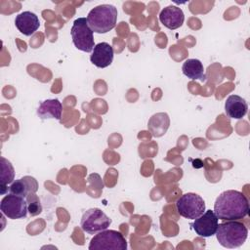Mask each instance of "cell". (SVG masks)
<instances>
[{
    "instance_id": "6",
    "label": "cell",
    "mask_w": 250,
    "mask_h": 250,
    "mask_svg": "<svg viewBox=\"0 0 250 250\" xmlns=\"http://www.w3.org/2000/svg\"><path fill=\"white\" fill-rule=\"evenodd\" d=\"M178 213L187 219L194 220L205 211V202L203 198L193 192L183 194L176 202Z\"/></svg>"
},
{
    "instance_id": "10",
    "label": "cell",
    "mask_w": 250,
    "mask_h": 250,
    "mask_svg": "<svg viewBox=\"0 0 250 250\" xmlns=\"http://www.w3.org/2000/svg\"><path fill=\"white\" fill-rule=\"evenodd\" d=\"M114 51L111 45L106 42H100L95 45L90 57L91 62L99 68H104L111 64Z\"/></svg>"
},
{
    "instance_id": "1",
    "label": "cell",
    "mask_w": 250,
    "mask_h": 250,
    "mask_svg": "<svg viewBox=\"0 0 250 250\" xmlns=\"http://www.w3.org/2000/svg\"><path fill=\"white\" fill-rule=\"evenodd\" d=\"M213 211L220 220L237 221L249 214V202L242 192L229 189L216 198Z\"/></svg>"
},
{
    "instance_id": "12",
    "label": "cell",
    "mask_w": 250,
    "mask_h": 250,
    "mask_svg": "<svg viewBox=\"0 0 250 250\" xmlns=\"http://www.w3.org/2000/svg\"><path fill=\"white\" fill-rule=\"evenodd\" d=\"M15 25L21 34L25 36H31L39 28L40 21L34 13L30 11H24L16 17Z\"/></svg>"
},
{
    "instance_id": "9",
    "label": "cell",
    "mask_w": 250,
    "mask_h": 250,
    "mask_svg": "<svg viewBox=\"0 0 250 250\" xmlns=\"http://www.w3.org/2000/svg\"><path fill=\"white\" fill-rule=\"evenodd\" d=\"M219 225V219L212 210L204 211L202 215L194 219L192 229L201 237H209L215 234Z\"/></svg>"
},
{
    "instance_id": "7",
    "label": "cell",
    "mask_w": 250,
    "mask_h": 250,
    "mask_svg": "<svg viewBox=\"0 0 250 250\" xmlns=\"http://www.w3.org/2000/svg\"><path fill=\"white\" fill-rule=\"evenodd\" d=\"M111 224V219L99 208H90L82 215L80 227L83 231L96 234L106 229Z\"/></svg>"
},
{
    "instance_id": "18",
    "label": "cell",
    "mask_w": 250,
    "mask_h": 250,
    "mask_svg": "<svg viewBox=\"0 0 250 250\" xmlns=\"http://www.w3.org/2000/svg\"><path fill=\"white\" fill-rule=\"evenodd\" d=\"M15 178V170L13 165L9 160H7L4 157H1V176H0V182H1V194H5L8 190V188L6 186L8 184H12L14 182Z\"/></svg>"
},
{
    "instance_id": "4",
    "label": "cell",
    "mask_w": 250,
    "mask_h": 250,
    "mask_svg": "<svg viewBox=\"0 0 250 250\" xmlns=\"http://www.w3.org/2000/svg\"><path fill=\"white\" fill-rule=\"evenodd\" d=\"M127 240L123 234L114 229H104L98 232L90 241V250H126Z\"/></svg>"
},
{
    "instance_id": "3",
    "label": "cell",
    "mask_w": 250,
    "mask_h": 250,
    "mask_svg": "<svg viewBox=\"0 0 250 250\" xmlns=\"http://www.w3.org/2000/svg\"><path fill=\"white\" fill-rule=\"evenodd\" d=\"M117 16V9L113 5L102 4L89 12L87 22L93 32L103 34L114 28Z\"/></svg>"
},
{
    "instance_id": "8",
    "label": "cell",
    "mask_w": 250,
    "mask_h": 250,
    "mask_svg": "<svg viewBox=\"0 0 250 250\" xmlns=\"http://www.w3.org/2000/svg\"><path fill=\"white\" fill-rule=\"evenodd\" d=\"M1 213L9 219H22L25 218L28 212L27 202L24 197L8 193L0 202Z\"/></svg>"
},
{
    "instance_id": "17",
    "label": "cell",
    "mask_w": 250,
    "mask_h": 250,
    "mask_svg": "<svg viewBox=\"0 0 250 250\" xmlns=\"http://www.w3.org/2000/svg\"><path fill=\"white\" fill-rule=\"evenodd\" d=\"M170 119L167 113L159 112L153 114L147 123V128L153 137H161L168 130Z\"/></svg>"
},
{
    "instance_id": "15",
    "label": "cell",
    "mask_w": 250,
    "mask_h": 250,
    "mask_svg": "<svg viewBox=\"0 0 250 250\" xmlns=\"http://www.w3.org/2000/svg\"><path fill=\"white\" fill-rule=\"evenodd\" d=\"M62 104L58 99H48L43 101L38 108L37 115L41 119H57L60 120L62 117Z\"/></svg>"
},
{
    "instance_id": "16",
    "label": "cell",
    "mask_w": 250,
    "mask_h": 250,
    "mask_svg": "<svg viewBox=\"0 0 250 250\" xmlns=\"http://www.w3.org/2000/svg\"><path fill=\"white\" fill-rule=\"evenodd\" d=\"M183 73L191 80L206 81V75L204 73V66L202 62L197 59H188L184 62L182 66Z\"/></svg>"
},
{
    "instance_id": "14",
    "label": "cell",
    "mask_w": 250,
    "mask_h": 250,
    "mask_svg": "<svg viewBox=\"0 0 250 250\" xmlns=\"http://www.w3.org/2000/svg\"><path fill=\"white\" fill-rule=\"evenodd\" d=\"M38 189V183L35 178L31 176H24L14 181L9 187L10 193L26 197L29 193H35Z\"/></svg>"
},
{
    "instance_id": "11",
    "label": "cell",
    "mask_w": 250,
    "mask_h": 250,
    "mask_svg": "<svg viewBox=\"0 0 250 250\" xmlns=\"http://www.w3.org/2000/svg\"><path fill=\"white\" fill-rule=\"evenodd\" d=\"M159 21L165 27L174 30L183 25L185 15L181 8L170 5L161 10L159 14Z\"/></svg>"
},
{
    "instance_id": "13",
    "label": "cell",
    "mask_w": 250,
    "mask_h": 250,
    "mask_svg": "<svg viewBox=\"0 0 250 250\" xmlns=\"http://www.w3.org/2000/svg\"><path fill=\"white\" fill-rule=\"evenodd\" d=\"M248 104L245 99L238 95H230L225 103L226 114L233 119H241L246 115Z\"/></svg>"
},
{
    "instance_id": "19",
    "label": "cell",
    "mask_w": 250,
    "mask_h": 250,
    "mask_svg": "<svg viewBox=\"0 0 250 250\" xmlns=\"http://www.w3.org/2000/svg\"><path fill=\"white\" fill-rule=\"evenodd\" d=\"M25 200L27 202V209L30 216H36L42 212V206L40 203L39 197L36 195V193H29Z\"/></svg>"
},
{
    "instance_id": "2",
    "label": "cell",
    "mask_w": 250,
    "mask_h": 250,
    "mask_svg": "<svg viewBox=\"0 0 250 250\" xmlns=\"http://www.w3.org/2000/svg\"><path fill=\"white\" fill-rule=\"evenodd\" d=\"M215 234L223 247L232 249L244 244L248 236V229L241 222L227 221L218 225Z\"/></svg>"
},
{
    "instance_id": "5",
    "label": "cell",
    "mask_w": 250,
    "mask_h": 250,
    "mask_svg": "<svg viewBox=\"0 0 250 250\" xmlns=\"http://www.w3.org/2000/svg\"><path fill=\"white\" fill-rule=\"evenodd\" d=\"M93 31L88 25L86 18H78L73 21L70 30L74 46L83 52L90 53L95 47Z\"/></svg>"
}]
</instances>
